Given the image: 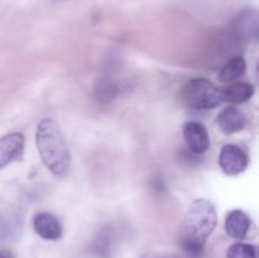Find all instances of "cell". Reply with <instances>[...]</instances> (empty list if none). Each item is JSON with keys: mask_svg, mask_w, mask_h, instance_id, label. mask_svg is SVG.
<instances>
[{"mask_svg": "<svg viewBox=\"0 0 259 258\" xmlns=\"http://www.w3.org/2000/svg\"><path fill=\"white\" fill-rule=\"evenodd\" d=\"M217 223V209L211 201L197 199L191 202L180 234V247L187 258L202 257L207 238L212 234Z\"/></svg>", "mask_w": 259, "mask_h": 258, "instance_id": "1", "label": "cell"}, {"mask_svg": "<svg viewBox=\"0 0 259 258\" xmlns=\"http://www.w3.org/2000/svg\"><path fill=\"white\" fill-rule=\"evenodd\" d=\"M35 144L45 166L56 176H66L71 168V153L63 133L55 120L43 118L35 131Z\"/></svg>", "mask_w": 259, "mask_h": 258, "instance_id": "2", "label": "cell"}, {"mask_svg": "<svg viewBox=\"0 0 259 258\" xmlns=\"http://www.w3.org/2000/svg\"><path fill=\"white\" fill-rule=\"evenodd\" d=\"M182 99L190 108L209 110L219 106L224 101L223 89L206 78L197 77L190 80L182 90Z\"/></svg>", "mask_w": 259, "mask_h": 258, "instance_id": "3", "label": "cell"}, {"mask_svg": "<svg viewBox=\"0 0 259 258\" xmlns=\"http://www.w3.org/2000/svg\"><path fill=\"white\" fill-rule=\"evenodd\" d=\"M249 159L247 153L235 144H227L222 148L219 156V166L225 175L235 176L247 169Z\"/></svg>", "mask_w": 259, "mask_h": 258, "instance_id": "4", "label": "cell"}, {"mask_svg": "<svg viewBox=\"0 0 259 258\" xmlns=\"http://www.w3.org/2000/svg\"><path fill=\"white\" fill-rule=\"evenodd\" d=\"M184 139L194 154H202L209 149L210 137L206 128L199 121H187L184 125Z\"/></svg>", "mask_w": 259, "mask_h": 258, "instance_id": "5", "label": "cell"}, {"mask_svg": "<svg viewBox=\"0 0 259 258\" xmlns=\"http://www.w3.org/2000/svg\"><path fill=\"white\" fill-rule=\"evenodd\" d=\"M33 228L42 239L51 240V242L61 239L63 234V228L60 219L48 211H39L34 215Z\"/></svg>", "mask_w": 259, "mask_h": 258, "instance_id": "6", "label": "cell"}, {"mask_svg": "<svg viewBox=\"0 0 259 258\" xmlns=\"http://www.w3.org/2000/svg\"><path fill=\"white\" fill-rule=\"evenodd\" d=\"M24 137L22 133H9L0 138V169L22 157Z\"/></svg>", "mask_w": 259, "mask_h": 258, "instance_id": "7", "label": "cell"}, {"mask_svg": "<svg viewBox=\"0 0 259 258\" xmlns=\"http://www.w3.org/2000/svg\"><path fill=\"white\" fill-rule=\"evenodd\" d=\"M217 123L225 134H234L245 128L247 116L237 106L229 105L218 115Z\"/></svg>", "mask_w": 259, "mask_h": 258, "instance_id": "8", "label": "cell"}, {"mask_svg": "<svg viewBox=\"0 0 259 258\" xmlns=\"http://www.w3.org/2000/svg\"><path fill=\"white\" fill-rule=\"evenodd\" d=\"M250 229V218L245 211L234 209L227 215L225 219V232L233 239L243 240L247 238Z\"/></svg>", "mask_w": 259, "mask_h": 258, "instance_id": "9", "label": "cell"}, {"mask_svg": "<svg viewBox=\"0 0 259 258\" xmlns=\"http://www.w3.org/2000/svg\"><path fill=\"white\" fill-rule=\"evenodd\" d=\"M223 94H224V101H229L232 104H243L250 100L254 95V86L249 82L235 81L228 88L223 89Z\"/></svg>", "mask_w": 259, "mask_h": 258, "instance_id": "10", "label": "cell"}, {"mask_svg": "<svg viewBox=\"0 0 259 258\" xmlns=\"http://www.w3.org/2000/svg\"><path fill=\"white\" fill-rule=\"evenodd\" d=\"M245 68H247V63H245L244 58L240 56L232 57L220 68L219 80L224 83L235 82L244 75Z\"/></svg>", "mask_w": 259, "mask_h": 258, "instance_id": "11", "label": "cell"}, {"mask_svg": "<svg viewBox=\"0 0 259 258\" xmlns=\"http://www.w3.org/2000/svg\"><path fill=\"white\" fill-rule=\"evenodd\" d=\"M120 85L109 77L100 78L95 85V96L100 101H110L120 91Z\"/></svg>", "mask_w": 259, "mask_h": 258, "instance_id": "12", "label": "cell"}, {"mask_svg": "<svg viewBox=\"0 0 259 258\" xmlns=\"http://www.w3.org/2000/svg\"><path fill=\"white\" fill-rule=\"evenodd\" d=\"M227 258H257V249L249 243L237 242L228 248Z\"/></svg>", "mask_w": 259, "mask_h": 258, "instance_id": "13", "label": "cell"}, {"mask_svg": "<svg viewBox=\"0 0 259 258\" xmlns=\"http://www.w3.org/2000/svg\"><path fill=\"white\" fill-rule=\"evenodd\" d=\"M111 244H113V234L110 229H104L99 233L95 240V250L100 254V257L108 258L110 254Z\"/></svg>", "mask_w": 259, "mask_h": 258, "instance_id": "14", "label": "cell"}, {"mask_svg": "<svg viewBox=\"0 0 259 258\" xmlns=\"http://www.w3.org/2000/svg\"><path fill=\"white\" fill-rule=\"evenodd\" d=\"M139 258H182L181 255L176 254V253H168V252H148L146 254L141 255Z\"/></svg>", "mask_w": 259, "mask_h": 258, "instance_id": "15", "label": "cell"}, {"mask_svg": "<svg viewBox=\"0 0 259 258\" xmlns=\"http://www.w3.org/2000/svg\"><path fill=\"white\" fill-rule=\"evenodd\" d=\"M0 258H15V257L10 250L0 249Z\"/></svg>", "mask_w": 259, "mask_h": 258, "instance_id": "16", "label": "cell"}]
</instances>
